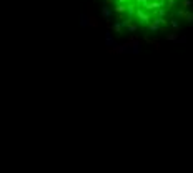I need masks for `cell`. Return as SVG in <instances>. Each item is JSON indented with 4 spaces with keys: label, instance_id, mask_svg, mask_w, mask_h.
Instances as JSON below:
<instances>
[{
    "label": "cell",
    "instance_id": "obj_1",
    "mask_svg": "<svg viewBox=\"0 0 193 173\" xmlns=\"http://www.w3.org/2000/svg\"><path fill=\"white\" fill-rule=\"evenodd\" d=\"M190 0H105L115 20L130 32L153 33L173 25Z\"/></svg>",
    "mask_w": 193,
    "mask_h": 173
}]
</instances>
